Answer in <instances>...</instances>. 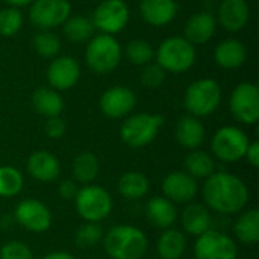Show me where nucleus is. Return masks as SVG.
Masks as SVG:
<instances>
[{
  "label": "nucleus",
  "instance_id": "obj_25",
  "mask_svg": "<svg viewBox=\"0 0 259 259\" xmlns=\"http://www.w3.org/2000/svg\"><path fill=\"white\" fill-rule=\"evenodd\" d=\"M187 250V237L182 231L168 228L156 241V252L161 259H181Z\"/></svg>",
  "mask_w": 259,
  "mask_h": 259
},
{
  "label": "nucleus",
  "instance_id": "obj_3",
  "mask_svg": "<svg viewBox=\"0 0 259 259\" xmlns=\"http://www.w3.org/2000/svg\"><path fill=\"white\" fill-rule=\"evenodd\" d=\"M196 47L184 36H170L164 39L155 52L156 64L165 73L181 74L190 70L196 62Z\"/></svg>",
  "mask_w": 259,
  "mask_h": 259
},
{
  "label": "nucleus",
  "instance_id": "obj_30",
  "mask_svg": "<svg viewBox=\"0 0 259 259\" xmlns=\"http://www.w3.org/2000/svg\"><path fill=\"white\" fill-rule=\"evenodd\" d=\"M71 170H73V178L77 184L88 185L97 178L100 171V164L94 153L82 152L74 158Z\"/></svg>",
  "mask_w": 259,
  "mask_h": 259
},
{
  "label": "nucleus",
  "instance_id": "obj_29",
  "mask_svg": "<svg viewBox=\"0 0 259 259\" xmlns=\"http://www.w3.org/2000/svg\"><path fill=\"white\" fill-rule=\"evenodd\" d=\"M184 167H185V171L190 176H193L194 179H206L212 173L217 171L215 170L217 168V164H215L214 158L208 152L199 150V149L191 150L185 156Z\"/></svg>",
  "mask_w": 259,
  "mask_h": 259
},
{
  "label": "nucleus",
  "instance_id": "obj_10",
  "mask_svg": "<svg viewBox=\"0 0 259 259\" xmlns=\"http://www.w3.org/2000/svg\"><path fill=\"white\" fill-rule=\"evenodd\" d=\"M196 259H237L238 247L232 237L225 232L209 229L199 235L194 243Z\"/></svg>",
  "mask_w": 259,
  "mask_h": 259
},
{
  "label": "nucleus",
  "instance_id": "obj_20",
  "mask_svg": "<svg viewBox=\"0 0 259 259\" xmlns=\"http://www.w3.org/2000/svg\"><path fill=\"white\" fill-rule=\"evenodd\" d=\"M217 30V18L211 12H196L190 17L184 29V38L194 44L208 42Z\"/></svg>",
  "mask_w": 259,
  "mask_h": 259
},
{
  "label": "nucleus",
  "instance_id": "obj_24",
  "mask_svg": "<svg viewBox=\"0 0 259 259\" xmlns=\"http://www.w3.org/2000/svg\"><path fill=\"white\" fill-rule=\"evenodd\" d=\"M181 223H182V229L188 235L199 237V235H202V234H205L206 231L211 229L212 217H211L209 209L205 205H202V203H190L182 211Z\"/></svg>",
  "mask_w": 259,
  "mask_h": 259
},
{
  "label": "nucleus",
  "instance_id": "obj_7",
  "mask_svg": "<svg viewBox=\"0 0 259 259\" xmlns=\"http://www.w3.org/2000/svg\"><path fill=\"white\" fill-rule=\"evenodd\" d=\"M77 214L88 223H99L105 220L112 211L111 194L99 185H85L79 188L74 199Z\"/></svg>",
  "mask_w": 259,
  "mask_h": 259
},
{
  "label": "nucleus",
  "instance_id": "obj_6",
  "mask_svg": "<svg viewBox=\"0 0 259 259\" xmlns=\"http://www.w3.org/2000/svg\"><path fill=\"white\" fill-rule=\"evenodd\" d=\"M222 102V88L217 80L203 77L194 80L185 91L184 105L190 115L197 118L208 117L217 111Z\"/></svg>",
  "mask_w": 259,
  "mask_h": 259
},
{
  "label": "nucleus",
  "instance_id": "obj_28",
  "mask_svg": "<svg viewBox=\"0 0 259 259\" xmlns=\"http://www.w3.org/2000/svg\"><path fill=\"white\" fill-rule=\"evenodd\" d=\"M235 237L240 243L246 246H255L259 241V211L256 208L243 211L241 215L237 219L235 226Z\"/></svg>",
  "mask_w": 259,
  "mask_h": 259
},
{
  "label": "nucleus",
  "instance_id": "obj_37",
  "mask_svg": "<svg viewBox=\"0 0 259 259\" xmlns=\"http://www.w3.org/2000/svg\"><path fill=\"white\" fill-rule=\"evenodd\" d=\"M0 259H33L30 247L21 241H9L2 246Z\"/></svg>",
  "mask_w": 259,
  "mask_h": 259
},
{
  "label": "nucleus",
  "instance_id": "obj_27",
  "mask_svg": "<svg viewBox=\"0 0 259 259\" xmlns=\"http://www.w3.org/2000/svg\"><path fill=\"white\" fill-rule=\"evenodd\" d=\"M150 188L149 179L141 171H126L121 175L117 184L120 196L127 200H138L147 196Z\"/></svg>",
  "mask_w": 259,
  "mask_h": 259
},
{
  "label": "nucleus",
  "instance_id": "obj_2",
  "mask_svg": "<svg viewBox=\"0 0 259 259\" xmlns=\"http://www.w3.org/2000/svg\"><path fill=\"white\" fill-rule=\"evenodd\" d=\"M103 247L111 259H141L147 252V235L131 225L112 226L103 234Z\"/></svg>",
  "mask_w": 259,
  "mask_h": 259
},
{
  "label": "nucleus",
  "instance_id": "obj_16",
  "mask_svg": "<svg viewBox=\"0 0 259 259\" xmlns=\"http://www.w3.org/2000/svg\"><path fill=\"white\" fill-rule=\"evenodd\" d=\"M162 193L173 203H191L199 193L197 179L187 171H171L162 181Z\"/></svg>",
  "mask_w": 259,
  "mask_h": 259
},
{
  "label": "nucleus",
  "instance_id": "obj_1",
  "mask_svg": "<svg viewBox=\"0 0 259 259\" xmlns=\"http://www.w3.org/2000/svg\"><path fill=\"white\" fill-rule=\"evenodd\" d=\"M205 206L223 215L241 212L249 202V190L246 184L235 175L228 171H215L205 179L202 190Z\"/></svg>",
  "mask_w": 259,
  "mask_h": 259
},
{
  "label": "nucleus",
  "instance_id": "obj_8",
  "mask_svg": "<svg viewBox=\"0 0 259 259\" xmlns=\"http://www.w3.org/2000/svg\"><path fill=\"white\" fill-rule=\"evenodd\" d=\"M249 144V135L237 126L220 127L211 140L212 153L222 162H237L243 159Z\"/></svg>",
  "mask_w": 259,
  "mask_h": 259
},
{
  "label": "nucleus",
  "instance_id": "obj_14",
  "mask_svg": "<svg viewBox=\"0 0 259 259\" xmlns=\"http://www.w3.org/2000/svg\"><path fill=\"white\" fill-rule=\"evenodd\" d=\"M47 82L56 91L73 88L80 77V65L71 56H56L47 67Z\"/></svg>",
  "mask_w": 259,
  "mask_h": 259
},
{
  "label": "nucleus",
  "instance_id": "obj_42",
  "mask_svg": "<svg viewBox=\"0 0 259 259\" xmlns=\"http://www.w3.org/2000/svg\"><path fill=\"white\" fill-rule=\"evenodd\" d=\"M42 259H76L71 253L68 252H52L49 255H46Z\"/></svg>",
  "mask_w": 259,
  "mask_h": 259
},
{
  "label": "nucleus",
  "instance_id": "obj_9",
  "mask_svg": "<svg viewBox=\"0 0 259 259\" xmlns=\"http://www.w3.org/2000/svg\"><path fill=\"white\" fill-rule=\"evenodd\" d=\"M232 117L241 124H256L259 120V88L252 82L238 83L229 97Z\"/></svg>",
  "mask_w": 259,
  "mask_h": 259
},
{
  "label": "nucleus",
  "instance_id": "obj_43",
  "mask_svg": "<svg viewBox=\"0 0 259 259\" xmlns=\"http://www.w3.org/2000/svg\"><path fill=\"white\" fill-rule=\"evenodd\" d=\"M9 6H14V8H21V6H27L30 5L33 0H5Z\"/></svg>",
  "mask_w": 259,
  "mask_h": 259
},
{
  "label": "nucleus",
  "instance_id": "obj_19",
  "mask_svg": "<svg viewBox=\"0 0 259 259\" xmlns=\"http://www.w3.org/2000/svg\"><path fill=\"white\" fill-rule=\"evenodd\" d=\"M26 168L30 178L39 182H52L61 173V164L58 158L47 150L33 152L27 159Z\"/></svg>",
  "mask_w": 259,
  "mask_h": 259
},
{
  "label": "nucleus",
  "instance_id": "obj_4",
  "mask_svg": "<svg viewBox=\"0 0 259 259\" xmlns=\"http://www.w3.org/2000/svg\"><path fill=\"white\" fill-rule=\"evenodd\" d=\"M164 124V117L159 114L138 112L127 115L120 127L121 141L134 149L146 147L155 141L159 129Z\"/></svg>",
  "mask_w": 259,
  "mask_h": 259
},
{
  "label": "nucleus",
  "instance_id": "obj_38",
  "mask_svg": "<svg viewBox=\"0 0 259 259\" xmlns=\"http://www.w3.org/2000/svg\"><path fill=\"white\" fill-rule=\"evenodd\" d=\"M165 80V71L155 62V64H147L143 67L141 71V82L147 88H158L162 85Z\"/></svg>",
  "mask_w": 259,
  "mask_h": 259
},
{
  "label": "nucleus",
  "instance_id": "obj_26",
  "mask_svg": "<svg viewBox=\"0 0 259 259\" xmlns=\"http://www.w3.org/2000/svg\"><path fill=\"white\" fill-rule=\"evenodd\" d=\"M32 105L38 114L46 118L59 117L64 109V100L59 91L50 87H41L32 94Z\"/></svg>",
  "mask_w": 259,
  "mask_h": 259
},
{
  "label": "nucleus",
  "instance_id": "obj_39",
  "mask_svg": "<svg viewBox=\"0 0 259 259\" xmlns=\"http://www.w3.org/2000/svg\"><path fill=\"white\" fill-rule=\"evenodd\" d=\"M44 131H46V135L49 138L59 140V138L64 137V134L67 131V124H65V121L61 117H52V118H47Z\"/></svg>",
  "mask_w": 259,
  "mask_h": 259
},
{
  "label": "nucleus",
  "instance_id": "obj_32",
  "mask_svg": "<svg viewBox=\"0 0 259 259\" xmlns=\"http://www.w3.org/2000/svg\"><path fill=\"white\" fill-rule=\"evenodd\" d=\"M24 179L20 170L5 165L0 167V196L2 197H14L20 194L23 190Z\"/></svg>",
  "mask_w": 259,
  "mask_h": 259
},
{
  "label": "nucleus",
  "instance_id": "obj_35",
  "mask_svg": "<svg viewBox=\"0 0 259 259\" xmlns=\"http://www.w3.org/2000/svg\"><path fill=\"white\" fill-rule=\"evenodd\" d=\"M126 55L127 59L134 64V65H147L153 61L155 58V50L152 47V44L146 39H132L127 47H126Z\"/></svg>",
  "mask_w": 259,
  "mask_h": 259
},
{
  "label": "nucleus",
  "instance_id": "obj_34",
  "mask_svg": "<svg viewBox=\"0 0 259 259\" xmlns=\"http://www.w3.org/2000/svg\"><path fill=\"white\" fill-rule=\"evenodd\" d=\"M24 18L18 8L8 6L0 9V35L5 38L15 36L23 27Z\"/></svg>",
  "mask_w": 259,
  "mask_h": 259
},
{
  "label": "nucleus",
  "instance_id": "obj_15",
  "mask_svg": "<svg viewBox=\"0 0 259 259\" xmlns=\"http://www.w3.org/2000/svg\"><path fill=\"white\" fill-rule=\"evenodd\" d=\"M137 105L135 93L127 87H111L100 97V109L109 118L127 117Z\"/></svg>",
  "mask_w": 259,
  "mask_h": 259
},
{
  "label": "nucleus",
  "instance_id": "obj_23",
  "mask_svg": "<svg viewBox=\"0 0 259 259\" xmlns=\"http://www.w3.org/2000/svg\"><path fill=\"white\" fill-rule=\"evenodd\" d=\"M205 126L200 118L194 115H184L176 124V140L178 143L190 150L199 149L205 141Z\"/></svg>",
  "mask_w": 259,
  "mask_h": 259
},
{
  "label": "nucleus",
  "instance_id": "obj_11",
  "mask_svg": "<svg viewBox=\"0 0 259 259\" xmlns=\"http://www.w3.org/2000/svg\"><path fill=\"white\" fill-rule=\"evenodd\" d=\"M129 17L131 11L124 0H103L94 9L91 21L100 33L114 36L126 27Z\"/></svg>",
  "mask_w": 259,
  "mask_h": 259
},
{
  "label": "nucleus",
  "instance_id": "obj_18",
  "mask_svg": "<svg viewBox=\"0 0 259 259\" xmlns=\"http://www.w3.org/2000/svg\"><path fill=\"white\" fill-rule=\"evenodd\" d=\"M140 14L147 24L162 27L175 20L178 14V3L175 0H141Z\"/></svg>",
  "mask_w": 259,
  "mask_h": 259
},
{
  "label": "nucleus",
  "instance_id": "obj_12",
  "mask_svg": "<svg viewBox=\"0 0 259 259\" xmlns=\"http://www.w3.org/2000/svg\"><path fill=\"white\" fill-rule=\"evenodd\" d=\"M71 15L68 0H33L29 9V18L41 30H50L62 26Z\"/></svg>",
  "mask_w": 259,
  "mask_h": 259
},
{
  "label": "nucleus",
  "instance_id": "obj_40",
  "mask_svg": "<svg viewBox=\"0 0 259 259\" xmlns=\"http://www.w3.org/2000/svg\"><path fill=\"white\" fill-rule=\"evenodd\" d=\"M77 191H79L77 182L71 181V179L62 181L59 184V188H58V193H59L61 199H64V200H74L77 196Z\"/></svg>",
  "mask_w": 259,
  "mask_h": 259
},
{
  "label": "nucleus",
  "instance_id": "obj_21",
  "mask_svg": "<svg viewBox=\"0 0 259 259\" xmlns=\"http://www.w3.org/2000/svg\"><path fill=\"white\" fill-rule=\"evenodd\" d=\"M214 59L219 67L225 70L240 68L247 59L246 46L237 38H228L217 44L214 50Z\"/></svg>",
  "mask_w": 259,
  "mask_h": 259
},
{
  "label": "nucleus",
  "instance_id": "obj_13",
  "mask_svg": "<svg viewBox=\"0 0 259 259\" xmlns=\"http://www.w3.org/2000/svg\"><path fill=\"white\" fill-rule=\"evenodd\" d=\"M15 222L29 232H46L52 226V212L38 199H24L15 208Z\"/></svg>",
  "mask_w": 259,
  "mask_h": 259
},
{
  "label": "nucleus",
  "instance_id": "obj_33",
  "mask_svg": "<svg viewBox=\"0 0 259 259\" xmlns=\"http://www.w3.org/2000/svg\"><path fill=\"white\" fill-rule=\"evenodd\" d=\"M33 49L35 52L47 59H53L58 56L59 50H61V39L58 38V35H55L50 30H39L35 36H33Z\"/></svg>",
  "mask_w": 259,
  "mask_h": 259
},
{
  "label": "nucleus",
  "instance_id": "obj_17",
  "mask_svg": "<svg viewBox=\"0 0 259 259\" xmlns=\"http://www.w3.org/2000/svg\"><path fill=\"white\" fill-rule=\"evenodd\" d=\"M250 20V6L246 0H222L217 12V23L228 32H240Z\"/></svg>",
  "mask_w": 259,
  "mask_h": 259
},
{
  "label": "nucleus",
  "instance_id": "obj_41",
  "mask_svg": "<svg viewBox=\"0 0 259 259\" xmlns=\"http://www.w3.org/2000/svg\"><path fill=\"white\" fill-rule=\"evenodd\" d=\"M247 162L253 167V168H258L259 167V143L258 141H250L249 147H247V152H246V156Z\"/></svg>",
  "mask_w": 259,
  "mask_h": 259
},
{
  "label": "nucleus",
  "instance_id": "obj_22",
  "mask_svg": "<svg viewBox=\"0 0 259 259\" xmlns=\"http://www.w3.org/2000/svg\"><path fill=\"white\" fill-rule=\"evenodd\" d=\"M144 212H146V217L150 222V225L158 229H162V231L173 228V225L178 219V209H176L175 203L161 196L152 197L146 203Z\"/></svg>",
  "mask_w": 259,
  "mask_h": 259
},
{
  "label": "nucleus",
  "instance_id": "obj_36",
  "mask_svg": "<svg viewBox=\"0 0 259 259\" xmlns=\"http://www.w3.org/2000/svg\"><path fill=\"white\" fill-rule=\"evenodd\" d=\"M103 229L99 223H85L74 232V244L79 249H91L103 240Z\"/></svg>",
  "mask_w": 259,
  "mask_h": 259
},
{
  "label": "nucleus",
  "instance_id": "obj_31",
  "mask_svg": "<svg viewBox=\"0 0 259 259\" xmlns=\"http://www.w3.org/2000/svg\"><path fill=\"white\" fill-rule=\"evenodd\" d=\"M62 30L67 39L71 42H83L90 41L94 36V24L91 18L83 17V15H70L65 23L62 24Z\"/></svg>",
  "mask_w": 259,
  "mask_h": 259
},
{
  "label": "nucleus",
  "instance_id": "obj_5",
  "mask_svg": "<svg viewBox=\"0 0 259 259\" xmlns=\"http://www.w3.org/2000/svg\"><path fill=\"white\" fill-rule=\"evenodd\" d=\"M121 61V46L106 33L94 35L85 49V62L96 74H108L114 71Z\"/></svg>",
  "mask_w": 259,
  "mask_h": 259
}]
</instances>
